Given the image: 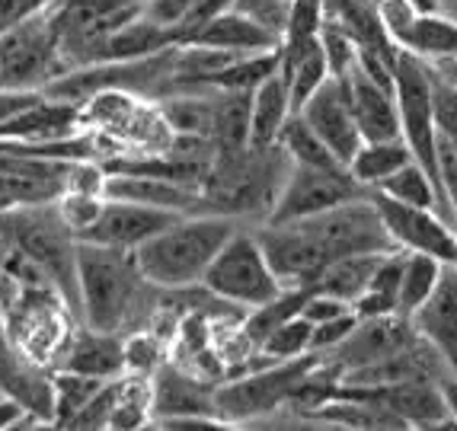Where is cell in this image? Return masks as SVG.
<instances>
[{"label":"cell","instance_id":"1","mask_svg":"<svg viewBox=\"0 0 457 431\" xmlns=\"http://www.w3.org/2000/svg\"><path fill=\"white\" fill-rule=\"evenodd\" d=\"M77 323L99 333L125 336L151 319L161 301H151L154 285L137 272L135 256L112 246L77 240Z\"/></svg>","mask_w":457,"mask_h":431},{"label":"cell","instance_id":"2","mask_svg":"<svg viewBox=\"0 0 457 431\" xmlns=\"http://www.w3.org/2000/svg\"><path fill=\"white\" fill-rule=\"evenodd\" d=\"M234 230L237 218H228V214H179L161 234L141 243L131 256L145 281H151L161 291L198 287L205 269Z\"/></svg>","mask_w":457,"mask_h":431},{"label":"cell","instance_id":"3","mask_svg":"<svg viewBox=\"0 0 457 431\" xmlns=\"http://www.w3.org/2000/svg\"><path fill=\"white\" fill-rule=\"evenodd\" d=\"M0 224L7 230V240L52 291L68 303V311H80V291H77V236L62 224L54 202L23 204L0 214Z\"/></svg>","mask_w":457,"mask_h":431},{"label":"cell","instance_id":"4","mask_svg":"<svg viewBox=\"0 0 457 431\" xmlns=\"http://www.w3.org/2000/svg\"><path fill=\"white\" fill-rule=\"evenodd\" d=\"M394 99L400 112V137L410 147L412 160L435 182V192L442 198L445 218L457 228V214L451 208L438 170V119H435V77L426 58H416L406 48H396L394 58Z\"/></svg>","mask_w":457,"mask_h":431},{"label":"cell","instance_id":"5","mask_svg":"<svg viewBox=\"0 0 457 431\" xmlns=\"http://www.w3.org/2000/svg\"><path fill=\"white\" fill-rule=\"evenodd\" d=\"M145 13V0H48L46 20L64 68H84L93 48Z\"/></svg>","mask_w":457,"mask_h":431},{"label":"cell","instance_id":"6","mask_svg":"<svg viewBox=\"0 0 457 431\" xmlns=\"http://www.w3.org/2000/svg\"><path fill=\"white\" fill-rule=\"evenodd\" d=\"M202 287L212 297H218V301L250 311V307L272 301L285 285L275 278L272 265H269L256 234L237 228L224 240V246L212 259V265L205 269Z\"/></svg>","mask_w":457,"mask_h":431},{"label":"cell","instance_id":"7","mask_svg":"<svg viewBox=\"0 0 457 431\" xmlns=\"http://www.w3.org/2000/svg\"><path fill=\"white\" fill-rule=\"evenodd\" d=\"M317 364H320V355L307 352V355L272 361L269 368L250 371L246 377H234L228 384L214 386V412L224 425L269 416L295 396V390L304 384V377Z\"/></svg>","mask_w":457,"mask_h":431},{"label":"cell","instance_id":"8","mask_svg":"<svg viewBox=\"0 0 457 431\" xmlns=\"http://www.w3.org/2000/svg\"><path fill=\"white\" fill-rule=\"evenodd\" d=\"M64 70L46 10L0 32V90H42Z\"/></svg>","mask_w":457,"mask_h":431},{"label":"cell","instance_id":"9","mask_svg":"<svg viewBox=\"0 0 457 431\" xmlns=\"http://www.w3.org/2000/svg\"><path fill=\"white\" fill-rule=\"evenodd\" d=\"M365 195H371V189H365L359 179H352V173L345 167L317 170V167H301V163H288L266 220L269 224H285V220L313 218V214L329 211L336 204L355 202V198H365Z\"/></svg>","mask_w":457,"mask_h":431},{"label":"cell","instance_id":"10","mask_svg":"<svg viewBox=\"0 0 457 431\" xmlns=\"http://www.w3.org/2000/svg\"><path fill=\"white\" fill-rule=\"evenodd\" d=\"M313 240L320 243L329 262L339 256H359V253H396L400 246L384 228L381 214L374 208L371 195L355 202L336 204L329 211L297 220Z\"/></svg>","mask_w":457,"mask_h":431},{"label":"cell","instance_id":"11","mask_svg":"<svg viewBox=\"0 0 457 431\" xmlns=\"http://www.w3.org/2000/svg\"><path fill=\"white\" fill-rule=\"evenodd\" d=\"M371 202L381 214L384 228L394 236V243L406 253H428V256L454 262L457 256V228L448 224L435 208H420L387 198L381 192H371Z\"/></svg>","mask_w":457,"mask_h":431},{"label":"cell","instance_id":"12","mask_svg":"<svg viewBox=\"0 0 457 431\" xmlns=\"http://www.w3.org/2000/svg\"><path fill=\"white\" fill-rule=\"evenodd\" d=\"M420 339L412 323L400 313H390V317H368L359 319L355 329L345 336L336 348H329L323 358V364H329L339 377L349 371H361V368H371V364L387 361L390 355L403 352L406 345Z\"/></svg>","mask_w":457,"mask_h":431},{"label":"cell","instance_id":"13","mask_svg":"<svg viewBox=\"0 0 457 431\" xmlns=\"http://www.w3.org/2000/svg\"><path fill=\"white\" fill-rule=\"evenodd\" d=\"M253 234L260 240L275 278L282 281L285 287L313 285V278H317V275L323 272V265L329 262V256L323 253L320 243L313 240L297 220H285V224H269V220H262V228L253 230Z\"/></svg>","mask_w":457,"mask_h":431},{"label":"cell","instance_id":"14","mask_svg":"<svg viewBox=\"0 0 457 431\" xmlns=\"http://www.w3.org/2000/svg\"><path fill=\"white\" fill-rule=\"evenodd\" d=\"M179 214L167 211V208H154V204L129 202V198H106L103 211L93 220V228L87 230L80 240L96 243V246H112V250L135 253L145 240L154 234H161L170 220Z\"/></svg>","mask_w":457,"mask_h":431},{"label":"cell","instance_id":"15","mask_svg":"<svg viewBox=\"0 0 457 431\" xmlns=\"http://www.w3.org/2000/svg\"><path fill=\"white\" fill-rule=\"evenodd\" d=\"M297 115L317 131V137L327 144L329 153H333L343 167L352 160V153L359 151L361 135H359V125H355V115H352L343 80L329 77L327 84L313 93L304 106L297 109Z\"/></svg>","mask_w":457,"mask_h":431},{"label":"cell","instance_id":"16","mask_svg":"<svg viewBox=\"0 0 457 431\" xmlns=\"http://www.w3.org/2000/svg\"><path fill=\"white\" fill-rule=\"evenodd\" d=\"M410 323L422 342L448 361L457 371V269L454 262L442 265V275L435 281L432 294L410 313Z\"/></svg>","mask_w":457,"mask_h":431},{"label":"cell","instance_id":"17","mask_svg":"<svg viewBox=\"0 0 457 431\" xmlns=\"http://www.w3.org/2000/svg\"><path fill=\"white\" fill-rule=\"evenodd\" d=\"M343 84L361 141H394V137H400V112H396V99L390 87H381L359 64L343 77Z\"/></svg>","mask_w":457,"mask_h":431},{"label":"cell","instance_id":"18","mask_svg":"<svg viewBox=\"0 0 457 431\" xmlns=\"http://www.w3.org/2000/svg\"><path fill=\"white\" fill-rule=\"evenodd\" d=\"M0 394L26 409V416L38 425L54 422V394L52 371L29 361L13 345L0 348Z\"/></svg>","mask_w":457,"mask_h":431},{"label":"cell","instance_id":"19","mask_svg":"<svg viewBox=\"0 0 457 431\" xmlns=\"http://www.w3.org/2000/svg\"><path fill=\"white\" fill-rule=\"evenodd\" d=\"M183 42L189 46H205V48H218V52H230V54H256V52H272V48L282 46V38L269 32L266 26H260L250 16L237 13V10H221V13L208 16L202 23H195L186 32ZM179 42V46H183Z\"/></svg>","mask_w":457,"mask_h":431},{"label":"cell","instance_id":"20","mask_svg":"<svg viewBox=\"0 0 457 431\" xmlns=\"http://www.w3.org/2000/svg\"><path fill=\"white\" fill-rule=\"evenodd\" d=\"M212 394L214 386L202 384V377L163 361L151 374V422L176 416H218Z\"/></svg>","mask_w":457,"mask_h":431},{"label":"cell","instance_id":"21","mask_svg":"<svg viewBox=\"0 0 457 431\" xmlns=\"http://www.w3.org/2000/svg\"><path fill=\"white\" fill-rule=\"evenodd\" d=\"M54 368L87 374V377H99V380L122 377L125 374L122 336L99 333V329H90V326H84V323H74V329H71Z\"/></svg>","mask_w":457,"mask_h":431},{"label":"cell","instance_id":"22","mask_svg":"<svg viewBox=\"0 0 457 431\" xmlns=\"http://www.w3.org/2000/svg\"><path fill=\"white\" fill-rule=\"evenodd\" d=\"M291 115V96L285 80L275 70L272 77H266L256 90L250 93V137L246 147H275L278 131H282L285 119Z\"/></svg>","mask_w":457,"mask_h":431},{"label":"cell","instance_id":"23","mask_svg":"<svg viewBox=\"0 0 457 431\" xmlns=\"http://www.w3.org/2000/svg\"><path fill=\"white\" fill-rule=\"evenodd\" d=\"M394 46L426 61L457 58V20L438 13V10H422L412 16L406 29L396 32Z\"/></svg>","mask_w":457,"mask_h":431},{"label":"cell","instance_id":"24","mask_svg":"<svg viewBox=\"0 0 457 431\" xmlns=\"http://www.w3.org/2000/svg\"><path fill=\"white\" fill-rule=\"evenodd\" d=\"M410 160L412 153L403 137H394V141H361L359 151L352 153V160L345 163V170L365 189H378L387 176H394L400 167H406Z\"/></svg>","mask_w":457,"mask_h":431},{"label":"cell","instance_id":"25","mask_svg":"<svg viewBox=\"0 0 457 431\" xmlns=\"http://www.w3.org/2000/svg\"><path fill=\"white\" fill-rule=\"evenodd\" d=\"M311 291H313L311 285L282 287L272 301L260 303V307H250V313L244 317V326H240L244 339L256 348L269 333H272V329H278V326L288 323V319L301 317V307H304V301L311 297Z\"/></svg>","mask_w":457,"mask_h":431},{"label":"cell","instance_id":"26","mask_svg":"<svg viewBox=\"0 0 457 431\" xmlns=\"http://www.w3.org/2000/svg\"><path fill=\"white\" fill-rule=\"evenodd\" d=\"M384 253H359V256H339L333 262L323 265V272L313 278V291H323V294L343 297V301H355V297L365 291L368 278H371L374 265Z\"/></svg>","mask_w":457,"mask_h":431},{"label":"cell","instance_id":"27","mask_svg":"<svg viewBox=\"0 0 457 431\" xmlns=\"http://www.w3.org/2000/svg\"><path fill=\"white\" fill-rule=\"evenodd\" d=\"M278 151L288 157V163H301V167H317V170H339L343 163L329 153L327 144L317 137V131L307 125L297 112L285 119L282 131H278Z\"/></svg>","mask_w":457,"mask_h":431},{"label":"cell","instance_id":"28","mask_svg":"<svg viewBox=\"0 0 457 431\" xmlns=\"http://www.w3.org/2000/svg\"><path fill=\"white\" fill-rule=\"evenodd\" d=\"M442 259L428 253H406L403 272H400V287H396V313L410 319V313L432 294L435 281L442 275Z\"/></svg>","mask_w":457,"mask_h":431},{"label":"cell","instance_id":"29","mask_svg":"<svg viewBox=\"0 0 457 431\" xmlns=\"http://www.w3.org/2000/svg\"><path fill=\"white\" fill-rule=\"evenodd\" d=\"M371 192H381V195L396 198V202H406V204H420V208H435V211L445 218L442 198H438V192H435V182L428 179V173L416 163V160H410L406 167H400L394 176H387V179Z\"/></svg>","mask_w":457,"mask_h":431},{"label":"cell","instance_id":"30","mask_svg":"<svg viewBox=\"0 0 457 431\" xmlns=\"http://www.w3.org/2000/svg\"><path fill=\"white\" fill-rule=\"evenodd\" d=\"M58 192H62V179L20 173V170H0V214L10 208H23V204L54 202Z\"/></svg>","mask_w":457,"mask_h":431},{"label":"cell","instance_id":"31","mask_svg":"<svg viewBox=\"0 0 457 431\" xmlns=\"http://www.w3.org/2000/svg\"><path fill=\"white\" fill-rule=\"evenodd\" d=\"M106 384V380L99 377H87V374H77V371H62V368H54L52 371V394H54V422L58 428L71 422V419L84 409V402L96 394L99 386Z\"/></svg>","mask_w":457,"mask_h":431},{"label":"cell","instance_id":"32","mask_svg":"<svg viewBox=\"0 0 457 431\" xmlns=\"http://www.w3.org/2000/svg\"><path fill=\"white\" fill-rule=\"evenodd\" d=\"M122 358H125V374H141L151 377L163 361H167V342L141 326L122 336Z\"/></svg>","mask_w":457,"mask_h":431},{"label":"cell","instance_id":"33","mask_svg":"<svg viewBox=\"0 0 457 431\" xmlns=\"http://www.w3.org/2000/svg\"><path fill=\"white\" fill-rule=\"evenodd\" d=\"M311 333H313V323H307L304 317H295L278 326V329H272V333L256 345V352L266 355L269 361H285V358L307 355V352H311Z\"/></svg>","mask_w":457,"mask_h":431},{"label":"cell","instance_id":"34","mask_svg":"<svg viewBox=\"0 0 457 431\" xmlns=\"http://www.w3.org/2000/svg\"><path fill=\"white\" fill-rule=\"evenodd\" d=\"M323 23H327V10L323 0H291L288 16H285L282 29V46H304L320 36Z\"/></svg>","mask_w":457,"mask_h":431},{"label":"cell","instance_id":"35","mask_svg":"<svg viewBox=\"0 0 457 431\" xmlns=\"http://www.w3.org/2000/svg\"><path fill=\"white\" fill-rule=\"evenodd\" d=\"M103 202H106V195H74V192H58V198H54V211H58L64 228L80 240V236L93 228V220L99 218Z\"/></svg>","mask_w":457,"mask_h":431},{"label":"cell","instance_id":"36","mask_svg":"<svg viewBox=\"0 0 457 431\" xmlns=\"http://www.w3.org/2000/svg\"><path fill=\"white\" fill-rule=\"evenodd\" d=\"M320 48H323V54H327L329 77H336V80H343V77L359 64V46H355V38H352L343 26L329 23V20L320 29Z\"/></svg>","mask_w":457,"mask_h":431},{"label":"cell","instance_id":"37","mask_svg":"<svg viewBox=\"0 0 457 431\" xmlns=\"http://www.w3.org/2000/svg\"><path fill=\"white\" fill-rule=\"evenodd\" d=\"M202 7H205V0H145V16L157 26L179 29L186 38V32L192 29Z\"/></svg>","mask_w":457,"mask_h":431},{"label":"cell","instance_id":"38","mask_svg":"<svg viewBox=\"0 0 457 431\" xmlns=\"http://www.w3.org/2000/svg\"><path fill=\"white\" fill-rule=\"evenodd\" d=\"M115 394H119V377L106 380V384L99 386L96 394L84 402V409H80L64 428H106L109 416H112V406H115Z\"/></svg>","mask_w":457,"mask_h":431},{"label":"cell","instance_id":"39","mask_svg":"<svg viewBox=\"0 0 457 431\" xmlns=\"http://www.w3.org/2000/svg\"><path fill=\"white\" fill-rule=\"evenodd\" d=\"M288 4L291 0H230V10L250 16V20H256L260 26H266L269 32H275V36L282 38Z\"/></svg>","mask_w":457,"mask_h":431},{"label":"cell","instance_id":"40","mask_svg":"<svg viewBox=\"0 0 457 431\" xmlns=\"http://www.w3.org/2000/svg\"><path fill=\"white\" fill-rule=\"evenodd\" d=\"M359 317L355 313H343V317H333V319H323V323H313V333H311V352L317 355H327L329 348H336L345 336L355 329Z\"/></svg>","mask_w":457,"mask_h":431},{"label":"cell","instance_id":"41","mask_svg":"<svg viewBox=\"0 0 457 431\" xmlns=\"http://www.w3.org/2000/svg\"><path fill=\"white\" fill-rule=\"evenodd\" d=\"M349 311H352V303L343 301V297L311 291V297H307L304 307H301V317H304L307 323H323V319L343 317V313H349Z\"/></svg>","mask_w":457,"mask_h":431},{"label":"cell","instance_id":"42","mask_svg":"<svg viewBox=\"0 0 457 431\" xmlns=\"http://www.w3.org/2000/svg\"><path fill=\"white\" fill-rule=\"evenodd\" d=\"M48 0H0V32H7L10 26L23 23L32 13L46 10Z\"/></svg>","mask_w":457,"mask_h":431},{"label":"cell","instance_id":"43","mask_svg":"<svg viewBox=\"0 0 457 431\" xmlns=\"http://www.w3.org/2000/svg\"><path fill=\"white\" fill-rule=\"evenodd\" d=\"M157 428L163 431H221L224 422L218 416H176V419H157Z\"/></svg>","mask_w":457,"mask_h":431},{"label":"cell","instance_id":"44","mask_svg":"<svg viewBox=\"0 0 457 431\" xmlns=\"http://www.w3.org/2000/svg\"><path fill=\"white\" fill-rule=\"evenodd\" d=\"M7 428H42V425L26 416V409L20 402H13L10 396H0V431Z\"/></svg>","mask_w":457,"mask_h":431},{"label":"cell","instance_id":"45","mask_svg":"<svg viewBox=\"0 0 457 431\" xmlns=\"http://www.w3.org/2000/svg\"><path fill=\"white\" fill-rule=\"evenodd\" d=\"M438 386H442V396H445V406H448V412L457 419V374H445L442 380H438Z\"/></svg>","mask_w":457,"mask_h":431},{"label":"cell","instance_id":"46","mask_svg":"<svg viewBox=\"0 0 457 431\" xmlns=\"http://www.w3.org/2000/svg\"><path fill=\"white\" fill-rule=\"evenodd\" d=\"M428 64H432V70L442 77L451 90H457V64H454V61H451V58H438V61H428Z\"/></svg>","mask_w":457,"mask_h":431},{"label":"cell","instance_id":"47","mask_svg":"<svg viewBox=\"0 0 457 431\" xmlns=\"http://www.w3.org/2000/svg\"><path fill=\"white\" fill-rule=\"evenodd\" d=\"M230 7V0H205V7H202V13H198V20L195 23H202V20H208V16H214V13H221V10H228ZM192 23V26H195Z\"/></svg>","mask_w":457,"mask_h":431},{"label":"cell","instance_id":"48","mask_svg":"<svg viewBox=\"0 0 457 431\" xmlns=\"http://www.w3.org/2000/svg\"><path fill=\"white\" fill-rule=\"evenodd\" d=\"M432 7L438 10V13L451 16V20H457V0H432Z\"/></svg>","mask_w":457,"mask_h":431},{"label":"cell","instance_id":"49","mask_svg":"<svg viewBox=\"0 0 457 431\" xmlns=\"http://www.w3.org/2000/svg\"><path fill=\"white\" fill-rule=\"evenodd\" d=\"M7 326H4V313H0V348H7Z\"/></svg>","mask_w":457,"mask_h":431},{"label":"cell","instance_id":"50","mask_svg":"<svg viewBox=\"0 0 457 431\" xmlns=\"http://www.w3.org/2000/svg\"><path fill=\"white\" fill-rule=\"evenodd\" d=\"M451 61H454V64H457V58H451Z\"/></svg>","mask_w":457,"mask_h":431},{"label":"cell","instance_id":"51","mask_svg":"<svg viewBox=\"0 0 457 431\" xmlns=\"http://www.w3.org/2000/svg\"><path fill=\"white\" fill-rule=\"evenodd\" d=\"M0 396H4V394H0Z\"/></svg>","mask_w":457,"mask_h":431},{"label":"cell","instance_id":"52","mask_svg":"<svg viewBox=\"0 0 457 431\" xmlns=\"http://www.w3.org/2000/svg\"><path fill=\"white\" fill-rule=\"evenodd\" d=\"M454 374H457V371H454Z\"/></svg>","mask_w":457,"mask_h":431}]
</instances>
